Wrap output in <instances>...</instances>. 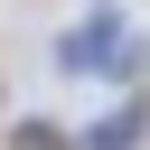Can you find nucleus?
<instances>
[{
  "label": "nucleus",
  "instance_id": "3",
  "mask_svg": "<svg viewBox=\"0 0 150 150\" xmlns=\"http://www.w3.org/2000/svg\"><path fill=\"white\" fill-rule=\"evenodd\" d=\"M9 150H84V141L56 131V122H9Z\"/></svg>",
  "mask_w": 150,
  "mask_h": 150
},
{
  "label": "nucleus",
  "instance_id": "1",
  "mask_svg": "<svg viewBox=\"0 0 150 150\" xmlns=\"http://www.w3.org/2000/svg\"><path fill=\"white\" fill-rule=\"evenodd\" d=\"M141 28H122V19H84V28H66L56 38V66L66 75H141Z\"/></svg>",
  "mask_w": 150,
  "mask_h": 150
},
{
  "label": "nucleus",
  "instance_id": "2",
  "mask_svg": "<svg viewBox=\"0 0 150 150\" xmlns=\"http://www.w3.org/2000/svg\"><path fill=\"white\" fill-rule=\"evenodd\" d=\"M141 131H150V112H141V103H122V112H103V131H94L84 150H131Z\"/></svg>",
  "mask_w": 150,
  "mask_h": 150
}]
</instances>
